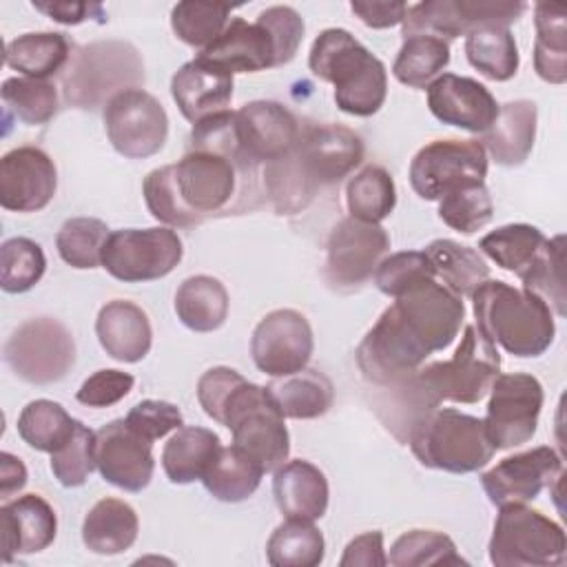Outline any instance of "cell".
<instances>
[{
  "mask_svg": "<svg viewBox=\"0 0 567 567\" xmlns=\"http://www.w3.org/2000/svg\"><path fill=\"white\" fill-rule=\"evenodd\" d=\"M230 11L233 7L221 2L184 0L177 2L171 11V27L184 44L202 51L213 44L228 27Z\"/></svg>",
  "mask_w": 567,
  "mask_h": 567,
  "instance_id": "45",
  "label": "cell"
},
{
  "mask_svg": "<svg viewBox=\"0 0 567 567\" xmlns=\"http://www.w3.org/2000/svg\"><path fill=\"white\" fill-rule=\"evenodd\" d=\"M346 206L354 219L370 224L383 221L396 206L392 175L379 164L363 166L346 184Z\"/></svg>",
  "mask_w": 567,
  "mask_h": 567,
  "instance_id": "40",
  "label": "cell"
},
{
  "mask_svg": "<svg viewBox=\"0 0 567 567\" xmlns=\"http://www.w3.org/2000/svg\"><path fill=\"white\" fill-rule=\"evenodd\" d=\"M565 235L545 239L532 264L518 275L525 290L538 295L551 312L565 317Z\"/></svg>",
  "mask_w": 567,
  "mask_h": 567,
  "instance_id": "42",
  "label": "cell"
},
{
  "mask_svg": "<svg viewBox=\"0 0 567 567\" xmlns=\"http://www.w3.org/2000/svg\"><path fill=\"white\" fill-rule=\"evenodd\" d=\"M308 66L334 86V102L348 115L370 117L385 102V64L346 29H323L310 47Z\"/></svg>",
  "mask_w": 567,
  "mask_h": 567,
  "instance_id": "4",
  "label": "cell"
},
{
  "mask_svg": "<svg viewBox=\"0 0 567 567\" xmlns=\"http://www.w3.org/2000/svg\"><path fill=\"white\" fill-rule=\"evenodd\" d=\"M560 474H563L560 454L549 445H540L527 452L505 456L494 467L483 472L481 485L489 503L501 507L507 503L534 501Z\"/></svg>",
  "mask_w": 567,
  "mask_h": 567,
  "instance_id": "21",
  "label": "cell"
},
{
  "mask_svg": "<svg viewBox=\"0 0 567 567\" xmlns=\"http://www.w3.org/2000/svg\"><path fill=\"white\" fill-rule=\"evenodd\" d=\"M140 532L135 509L120 498L97 501L84 516L82 540L86 549L100 556H115L126 551Z\"/></svg>",
  "mask_w": 567,
  "mask_h": 567,
  "instance_id": "30",
  "label": "cell"
},
{
  "mask_svg": "<svg viewBox=\"0 0 567 567\" xmlns=\"http://www.w3.org/2000/svg\"><path fill=\"white\" fill-rule=\"evenodd\" d=\"M33 9L49 16L60 24H80L84 20L104 22L106 11L97 2H71V0H33Z\"/></svg>",
  "mask_w": 567,
  "mask_h": 567,
  "instance_id": "58",
  "label": "cell"
},
{
  "mask_svg": "<svg viewBox=\"0 0 567 567\" xmlns=\"http://www.w3.org/2000/svg\"><path fill=\"white\" fill-rule=\"evenodd\" d=\"M109 235L111 230L102 219L71 217L60 226L55 248L64 264L78 270H89L102 266V250Z\"/></svg>",
  "mask_w": 567,
  "mask_h": 567,
  "instance_id": "47",
  "label": "cell"
},
{
  "mask_svg": "<svg viewBox=\"0 0 567 567\" xmlns=\"http://www.w3.org/2000/svg\"><path fill=\"white\" fill-rule=\"evenodd\" d=\"M182 255L184 246L173 228H120L104 244L102 268L124 284H140L166 277Z\"/></svg>",
  "mask_w": 567,
  "mask_h": 567,
  "instance_id": "11",
  "label": "cell"
},
{
  "mask_svg": "<svg viewBox=\"0 0 567 567\" xmlns=\"http://www.w3.org/2000/svg\"><path fill=\"white\" fill-rule=\"evenodd\" d=\"M4 361L27 383H55L75 363L73 334L58 319H27L4 343Z\"/></svg>",
  "mask_w": 567,
  "mask_h": 567,
  "instance_id": "10",
  "label": "cell"
},
{
  "mask_svg": "<svg viewBox=\"0 0 567 567\" xmlns=\"http://www.w3.org/2000/svg\"><path fill=\"white\" fill-rule=\"evenodd\" d=\"M394 567H434V565H467L454 540L436 529H410L401 534L388 554Z\"/></svg>",
  "mask_w": 567,
  "mask_h": 567,
  "instance_id": "46",
  "label": "cell"
},
{
  "mask_svg": "<svg viewBox=\"0 0 567 567\" xmlns=\"http://www.w3.org/2000/svg\"><path fill=\"white\" fill-rule=\"evenodd\" d=\"M543 385L525 372L498 374L489 388V403L483 419L494 450H512L527 443L538 427Z\"/></svg>",
  "mask_w": 567,
  "mask_h": 567,
  "instance_id": "16",
  "label": "cell"
},
{
  "mask_svg": "<svg viewBox=\"0 0 567 567\" xmlns=\"http://www.w3.org/2000/svg\"><path fill=\"white\" fill-rule=\"evenodd\" d=\"M489 560L496 567H558L565 563L563 527L525 503L501 505L489 538Z\"/></svg>",
  "mask_w": 567,
  "mask_h": 567,
  "instance_id": "9",
  "label": "cell"
},
{
  "mask_svg": "<svg viewBox=\"0 0 567 567\" xmlns=\"http://www.w3.org/2000/svg\"><path fill=\"white\" fill-rule=\"evenodd\" d=\"M144 84L140 51L124 40H97L80 47L62 71L64 100L75 109H104L106 102Z\"/></svg>",
  "mask_w": 567,
  "mask_h": 567,
  "instance_id": "7",
  "label": "cell"
},
{
  "mask_svg": "<svg viewBox=\"0 0 567 567\" xmlns=\"http://www.w3.org/2000/svg\"><path fill=\"white\" fill-rule=\"evenodd\" d=\"M266 556L272 567H317L326 556V540L315 520L286 518L270 534Z\"/></svg>",
  "mask_w": 567,
  "mask_h": 567,
  "instance_id": "39",
  "label": "cell"
},
{
  "mask_svg": "<svg viewBox=\"0 0 567 567\" xmlns=\"http://www.w3.org/2000/svg\"><path fill=\"white\" fill-rule=\"evenodd\" d=\"M24 485H27L24 463L11 452H2L0 454V498L9 501Z\"/></svg>",
  "mask_w": 567,
  "mask_h": 567,
  "instance_id": "60",
  "label": "cell"
},
{
  "mask_svg": "<svg viewBox=\"0 0 567 567\" xmlns=\"http://www.w3.org/2000/svg\"><path fill=\"white\" fill-rule=\"evenodd\" d=\"M106 137L128 159L155 155L168 137V115L162 102L144 89H126L102 109Z\"/></svg>",
  "mask_w": 567,
  "mask_h": 567,
  "instance_id": "15",
  "label": "cell"
},
{
  "mask_svg": "<svg viewBox=\"0 0 567 567\" xmlns=\"http://www.w3.org/2000/svg\"><path fill=\"white\" fill-rule=\"evenodd\" d=\"M363 140L341 124H308L295 148L261 168L266 195L277 213L303 210L321 186L337 184L363 162Z\"/></svg>",
  "mask_w": 567,
  "mask_h": 567,
  "instance_id": "2",
  "label": "cell"
},
{
  "mask_svg": "<svg viewBox=\"0 0 567 567\" xmlns=\"http://www.w3.org/2000/svg\"><path fill=\"white\" fill-rule=\"evenodd\" d=\"M257 20L272 33L275 47H277V64H288L301 40H303V18L299 16L297 9L288 7V4H275L264 9Z\"/></svg>",
  "mask_w": 567,
  "mask_h": 567,
  "instance_id": "54",
  "label": "cell"
},
{
  "mask_svg": "<svg viewBox=\"0 0 567 567\" xmlns=\"http://www.w3.org/2000/svg\"><path fill=\"white\" fill-rule=\"evenodd\" d=\"M73 55V44L64 33H22L7 42L4 64L24 78L49 80L62 73Z\"/></svg>",
  "mask_w": 567,
  "mask_h": 567,
  "instance_id": "31",
  "label": "cell"
},
{
  "mask_svg": "<svg viewBox=\"0 0 567 567\" xmlns=\"http://www.w3.org/2000/svg\"><path fill=\"white\" fill-rule=\"evenodd\" d=\"M133 374L122 370H97L80 385L75 399L89 408H111L133 390Z\"/></svg>",
  "mask_w": 567,
  "mask_h": 567,
  "instance_id": "56",
  "label": "cell"
},
{
  "mask_svg": "<svg viewBox=\"0 0 567 567\" xmlns=\"http://www.w3.org/2000/svg\"><path fill=\"white\" fill-rule=\"evenodd\" d=\"M423 252L432 261L436 279L458 297H472L476 286L489 277V266L483 255L454 239H434Z\"/></svg>",
  "mask_w": 567,
  "mask_h": 567,
  "instance_id": "37",
  "label": "cell"
},
{
  "mask_svg": "<svg viewBox=\"0 0 567 567\" xmlns=\"http://www.w3.org/2000/svg\"><path fill=\"white\" fill-rule=\"evenodd\" d=\"M352 13L372 29H388L401 24L408 11V4L401 0H357L350 2Z\"/></svg>",
  "mask_w": 567,
  "mask_h": 567,
  "instance_id": "59",
  "label": "cell"
},
{
  "mask_svg": "<svg viewBox=\"0 0 567 567\" xmlns=\"http://www.w3.org/2000/svg\"><path fill=\"white\" fill-rule=\"evenodd\" d=\"M175 312L188 330L213 332L228 317V292L210 275H193L175 292Z\"/></svg>",
  "mask_w": 567,
  "mask_h": 567,
  "instance_id": "34",
  "label": "cell"
},
{
  "mask_svg": "<svg viewBox=\"0 0 567 567\" xmlns=\"http://www.w3.org/2000/svg\"><path fill=\"white\" fill-rule=\"evenodd\" d=\"M427 106L432 115L450 126L485 133L498 115V104L489 89L474 78L441 73L427 86Z\"/></svg>",
  "mask_w": 567,
  "mask_h": 567,
  "instance_id": "23",
  "label": "cell"
},
{
  "mask_svg": "<svg viewBox=\"0 0 567 567\" xmlns=\"http://www.w3.org/2000/svg\"><path fill=\"white\" fill-rule=\"evenodd\" d=\"M434 266L423 250H403L394 255H385L374 270L377 288L388 297H399L412 286L434 279Z\"/></svg>",
  "mask_w": 567,
  "mask_h": 567,
  "instance_id": "52",
  "label": "cell"
},
{
  "mask_svg": "<svg viewBox=\"0 0 567 567\" xmlns=\"http://www.w3.org/2000/svg\"><path fill=\"white\" fill-rule=\"evenodd\" d=\"M405 443L421 465L452 474L476 472L485 467L496 452L483 419L454 408L425 412L412 425Z\"/></svg>",
  "mask_w": 567,
  "mask_h": 567,
  "instance_id": "6",
  "label": "cell"
},
{
  "mask_svg": "<svg viewBox=\"0 0 567 567\" xmlns=\"http://www.w3.org/2000/svg\"><path fill=\"white\" fill-rule=\"evenodd\" d=\"M58 532L53 507L38 494H24L4 501L0 507L2 560L9 563L18 554H38L47 549Z\"/></svg>",
  "mask_w": 567,
  "mask_h": 567,
  "instance_id": "26",
  "label": "cell"
},
{
  "mask_svg": "<svg viewBox=\"0 0 567 567\" xmlns=\"http://www.w3.org/2000/svg\"><path fill=\"white\" fill-rule=\"evenodd\" d=\"M467 62L487 80L505 82L516 75L520 58L509 27H478L465 35Z\"/></svg>",
  "mask_w": 567,
  "mask_h": 567,
  "instance_id": "38",
  "label": "cell"
},
{
  "mask_svg": "<svg viewBox=\"0 0 567 567\" xmlns=\"http://www.w3.org/2000/svg\"><path fill=\"white\" fill-rule=\"evenodd\" d=\"M388 250L390 235L381 224L346 217L328 237L323 277L334 290H357L374 277V270Z\"/></svg>",
  "mask_w": 567,
  "mask_h": 567,
  "instance_id": "17",
  "label": "cell"
},
{
  "mask_svg": "<svg viewBox=\"0 0 567 567\" xmlns=\"http://www.w3.org/2000/svg\"><path fill=\"white\" fill-rule=\"evenodd\" d=\"M492 215L494 204L485 182L461 186L439 199V217L443 224L463 235H472L487 226Z\"/></svg>",
  "mask_w": 567,
  "mask_h": 567,
  "instance_id": "50",
  "label": "cell"
},
{
  "mask_svg": "<svg viewBox=\"0 0 567 567\" xmlns=\"http://www.w3.org/2000/svg\"><path fill=\"white\" fill-rule=\"evenodd\" d=\"M534 69L540 80L563 84L567 80V22L558 2L534 4Z\"/></svg>",
  "mask_w": 567,
  "mask_h": 567,
  "instance_id": "35",
  "label": "cell"
},
{
  "mask_svg": "<svg viewBox=\"0 0 567 567\" xmlns=\"http://www.w3.org/2000/svg\"><path fill=\"white\" fill-rule=\"evenodd\" d=\"M472 308L478 332L512 357H540L554 341V312L532 290L485 279L472 292Z\"/></svg>",
  "mask_w": 567,
  "mask_h": 567,
  "instance_id": "3",
  "label": "cell"
},
{
  "mask_svg": "<svg viewBox=\"0 0 567 567\" xmlns=\"http://www.w3.org/2000/svg\"><path fill=\"white\" fill-rule=\"evenodd\" d=\"M47 270V257L38 241L11 237L0 246V286L4 292L31 290Z\"/></svg>",
  "mask_w": 567,
  "mask_h": 567,
  "instance_id": "49",
  "label": "cell"
},
{
  "mask_svg": "<svg viewBox=\"0 0 567 567\" xmlns=\"http://www.w3.org/2000/svg\"><path fill=\"white\" fill-rule=\"evenodd\" d=\"M197 401L213 421L230 430L233 445L255 458L264 472H275L288 461L286 416L268 388L250 383L233 368L217 365L199 377Z\"/></svg>",
  "mask_w": 567,
  "mask_h": 567,
  "instance_id": "1",
  "label": "cell"
},
{
  "mask_svg": "<svg viewBox=\"0 0 567 567\" xmlns=\"http://www.w3.org/2000/svg\"><path fill=\"white\" fill-rule=\"evenodd\" d=\"M341 567H385L388 556L383 549V534L379 529L352 538L339 560Z\"/></svg>",
  "mask_w": 567,
  "mask_h": 567,
  "instance_id": "57",
  "label": "cell"
},
{
  "mask_svg": "<svg viewBox=\"0 0 567 567\" xmlns=\"http://www.w3.org/2000/svg\"><path fill=\"white\" fill-rule=\"evenodd\" d=\"M95 470V432L75 421L73 434L51 452V472L64 487H80Z\"/></svg>",
  "mask_w": 567,
  "mask_h": 567,
  "instance_id": "51",
  "label": "cell"
},
{
  "mask_svg": "<svg viewBox=\"0 0 567 567\" xmlns=\"http://www.w3.org/2000/svg\"><path fill=\"white\" fill-rule=\"evenodd\" d=\"M257 173V166L235 155L206 148H188L173 164L175 188L193 226L208 217L239 213L248 204L246 190L255 188Z\"/></svg>",
  "mask_w": 567,
  "mask_h": 567,
  "instance_id": "5",
  "label": "cell"
},
{
  "mask_svg": "<svg viewBox=\"0 0 567 567\" xmlns=\"http://www.w3.org/2000/svg\"><path fill=\"white\" fill-rule=\"evenodd\" d=\"M264 467L235 445L217 452L213 463L202 476V483L210 496L224 503H239L255 494L261 483Z\"/></svg>",
  "mask_w": 567,
  "mask_h": 567,
  "instance_id": "36",
  "label": "cell"
},
{
  "mask_svg": "<svg viewBox=\"0 0 567 567\" xmlns=\"http://www.w3.org/2000/svg\"><path fill=\"white\" fill-rule=\"evenodd\" d=\"M501 374V354L476 326H465L461 343L445 361L423 363L414 372L425 399L439 408L443 401L478 403Z\"/></svg>",
  "mask_w": 567,
  "mask_h": 567,
  "instance_id": "8",
  "label": "cell"
},
{
  "mask_svg": "<svg viewBox=\"0 0 567 567\" xmlns=\"http://www.w3.org/2000/svg\"><path fill=\"white\" fill-rule=\"evenodd\" d=\"M538 109L532 100H514L498 106V115L492 126L481 133V144L485 153L494 157L501 166L523 164L536 140Z\"/></svg>",
  "mask_w": 567,
  "mask_h": 567,
  "instance_id": "29",
  "label": "cell"
},
{
  "mask_svg": "<svg viewBox=\"0 0 567 567\" xmlns=\"http://www.w3.org/2000/svg\"><path fill=\"white\" fill-rule=\"evenodd\" d=\"M390 310L427 354L450 348L465 319L461 297L443 286L436 277L425 279L394 297Z\"/></svg>",
  "mask_w": 567,
  "mask_h": 567,
  "instance_id": "13",
  "label": "cell"
},
{
  "mask_svg": "<svg viewBox=\"0 0 567 567\" xmlns=\"http://www.w3.org/2000/svg\"><path fill=\"white\" fill-rule=\"evenodd\" d=\"M266 388L286 419H319L334 401L332 381L312 368L277 377Z\"/></svg>",
  "mask_w": 567,
  "mask_h": 567,
  "instance_id": "32",
  "label": "cell"
},
{
  "mask_svg": "<svg viewBox=\"0 0 567 567\" xmlns=\"http://www.w3.org/2000/svg\"><path fill=\"white\" fill-rule=\"evenodd\" d=\"M233 73L199 55L182 64L171 78V95L193 124L226 111L233 100Z\"/></svg>",
  "mask_w": 567,
  "mask_h": 567,
  "instance_id": "24",
  "label": "cell"
},
{
  "mask_svg": "<svg viewBox=\"0 0 567 567\" xmlns=\"http://www.w3.org/2000/svg\"><path fill=\"white\" fill-rule=\"evenodd\" d=\"M58 171L38 146H18L0 159V204L13 213L42 210L55 195Z\"/></svg>",
  "mask_w": 567,
  "mask_h": 567,
  "instance_id": "22",
  "label": "cell"
},
{
  "mask_svg": "<svg viewBox=\"0 0 567 567\" xmlns=\"http://www.w3.org/2000/svg\"><path fill=\"white\" fill-rule=\"evenodd\" d=\"M126 423L142 434L144 439H148L151 443L166 436L173 430H179L184 425V416L179 412L177 405L168 403V401H157V399H144L140 403H135L128 414H126Z\"/></svg>",
  "mask_w": 567,
  "mask_h": 567,
  "instance_id": "55",
  "label": "cell"
},
{
  "mask_svg": "<svg viewBox=\"0 0 567 567\" xmlns=\"http://www.w3.org/2000/svg\"><path fill=\"white\" fill-rule=\"evenodd\" d=\"M95 334L106 354L122 363L142 361L153 343L148 315L126 299H113L100 308Z\"/></svg>",
  "mask_w": 567,
  "mask_h": 567,
  "instance_id": "27",
  "label": "cell"
},
{
  "mask_svg": "<svg viewBox=\"0 0 567 567\" xmlns=\"http://www.w3.org/2000/svg\"><path fill=\"white\" fill-rule=\"evenodd\" d=\"M545 239L547 237L532 224H507L487 233L478 248L496 266L518 277L532 264Z\"/></svg>",
  "mask_w": 567,
  "mask_h": 567,
  "instance_id": "44",
  "label": "cell"
},
{
  "mask_svg": "<svg viewBox=\"0 0 567 567\" xmlns=\"http://www.w3.org/2000/svg\"><path fill=\"white\" fill-rule=\"evenodd\" d=\"M75 421L58 401L35 399L22 408L18 434L29 447L51 454L73 434Z\"/></svg>",
  "mask_w": 567,
  "mask_h": 567,
  "instance_id": "43",
  "label": "cell"
},
{
  "mask_svg": "<svg viewBox=\"0 0 567 567\" xmlns=\"http://www.w3.org/2000/svg\"><path fill=\"white\" fill-rule=\"evenodd\" d=\"M219 450L221 441L213 430L199 425H182L162 450V467L168 481L175 485L202 481Z\"/></svg>",
  "mask_w": 567,
  "mask_h": 567,
  "instance_id": "33",
  "label": "cell"
},
{
  "mask_svg": "<svg viewBox=\"0 0 567 567\" xmlns=\"http://www.w3.org/2000/svg\"><path fill=\"white\" fill-rule=\"evenodd\" d=\"M315 337L308 319L292 308L268 312L252 330L250 354L259 372L277 379L308 365Z\"/></svg>",
  "mask_w": 567,
  "mask_h": 567,
  "instance_id": "18",
  "label": "cell"
},
{
  "mask_svg": "<svg viewBox=\"0 0 567 567\" xmlns=\"http://www.w3.org/2000/svg\"><path fill=\"white\" fill-rule=\"evenodd\" d=\"M95 467L106 483L124 492H142L155 472L153 443L126 419H115L95 432Z\"/></svg>",
  "mask_w": 567,
  "mask_h": 567,
  "instance_id": "20",
  "label": "cell"
},
{
  "mask_svg": "<svg viewBox=\"0 0 567 567\" xmlns=\"http://www.w3.org/2000/svg\"><path fill=\"white\" fill-rule=\"evenodd\" d=\"M0 93L4 106L29 126L47 124L58 113V86L51 80L7 78Z\"/></svg>",
  "mask_w": 567,
  "mask_h": 567,
  "instance_id": "48",
  "label": "cell"
},
{
  "mask_svg": "<svg viewBox=\"0 0 567 567\" xmlns=\"http://www.w3.org/2000/svg\"><path fill=\"white\" fill-rule=\"evenodd\" d=\"M525 9L514 0H425L408 7L401 31L403 38L436 35L447 42L478 27H509Z\"/></svg>",
  "mask_w": 567,
  "mask_h": 567,
  "instance_id": "14",
  "label": "cell"
},
{
  "mask_svg": "<svg viewBox=\"0 0 567 567\" xmlns=\"http://www.w3.org/2000/svg\"><path fill=\"white\" fill-rule=\"evenodd\" d=\"M272 494L286 518L317 520L328 509V478L310 461H286L272 472Z\"/></svg>",
  "mask_w": 567,
  "mask_h": 567,
  "instance_id": "28",
  "label": "cell"
},
{
  "mask_svg": "<svg viewBox=\"0 0 567 567\" xmlns=\"http://www.w3.org/2000/svg\"><path fill=\"white\" fill-rule=\"evenodd\" d=\"M487 153L478 140H434L416 151L410 162V184L421 199L439 202L447 193L483 184Z\"/></svg>",
  "mask_w": 567,
  "mask_h": 567,
  "instance_id": "12",
  "label": "cell"
},
{
  "mask_svg": "<svg viewBox=\"0 0 567 567\" xmlns=\"http://www.w3.org/2000/svg\"><path fill=\"white\" fill-rule=\"evenodd\" d=\"M235 135L244 159L264 168L295 148L301 124L284 104L255 100L235 111Z\"/></svg>",
  "mask_w": 567,
  "mask_h": 567,
  "instance_id": "19",
  "label": "cell"
},
{
  "mask_svg": "<svg viewBox=\"0 0 567 567\" xmlns=\"http://www.w3.org/2000/svg\"><path fill=\"white\" fill-rule=\"evenodd\" d=\"M450 62V44L436 35H408L392 64L394 78L412 89H425Z\"/></svg>",
  "mask_w": 567,
  "mask_h": 567,
  "instance_id": "41",
  "label": "cell"
},
{
  "mask_svg": "<svg viewBox=\"0 0 567 567\" xmlns=\"http://www.w3.org/2000/svg\"><path fill=\"white\" fill-rule=\"evenodd\" d=\"M199 58L233 75L279 66L272 33L259 20L248 22L244 18H233L221 35L199 51Z\"/></svg>",
  "mask_w": 567,
  "mask_h": 567,
  "instance_id": "25",
  "label": "cell"
},
{
  "mask_svg": "<svg viewBox=\"0 0 567 567\" xmlns=\"http://www.w3.org/2000/svg\"><path fill=\"white\" fill-rule=\"evenodd\" d=\"M142 193H144V202H146L151 215L157 221L168 224V226H179V228L193 226V221L188 219V215L179 202L177 188H175L173 164L151 171L144 177Z\"/></svg>",
  "mask_w": 567,
  "mask_h": 567,
  "instance_id": "53",
  "label": "cell"
}]
</instances>
